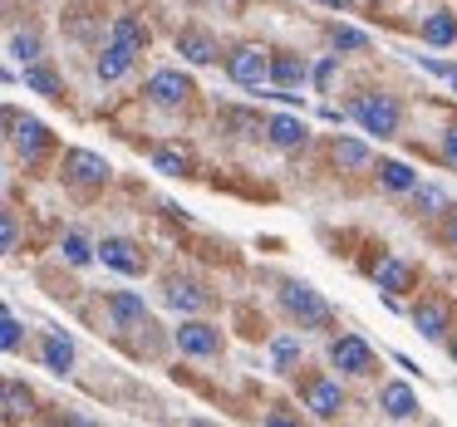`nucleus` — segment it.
<instances>
[{
    "mask_svg": "<svg viewBox=\"0 0 457 427\" xmlns=\"http://www.w3.org/2000/svg\"><path fill=\"white\" fill-rule=\"evenodd\" d=\"M276 300L300 334H329V329H335V309H329V300L320 295L310 280H280Z\"/></svg>",
    "mask_w": 457,
    "mask_h": 427,
    "instance_id": "nucleus-1",
    "label": "nucleus"
},
{
    "mask_svg": "<svg viewBox=\"0 0 457 427\" xmlns=\"http://www.w3.org/2000/svg\"><path fill=\"white\" fill-rule=\"evenodd\" d=\"M345 109H349V119L378 143L398 138V128H403V103H398L394 94H384V89H359Z\"/></svg>",
    "mask_w": 457,
    "mask_h": 427,
    "instance_id": "nucleus-2",
    "label": "nucleus"
},
{
    "mask_svg": "<svg viewBox=\"0 0 457 427\" xmlns=\"http://www.w3.org/2000/svg\"><path fill=\"white\" fill-rule=\"evenodd\" d=\"M270 54L276 50H266V45H231L227 54H221V70H227V79L231 84H241V89H266L270 84Z\"/></svg>",
    "mask_w": 457,
    "mask_h": 427,
    "instance_id": "nucleus-3",
    "label": "nucleus"
},
{
    "mask_svg": "<svg viewBox=\"0 0 457 427\" xmlns=\"http://www.w3.org/2000/svg\"><path fill=\"white\" fill-rule=\"evenodd\" d=\"M60 177H64V187H74V192L89 197V192H104L113 182V168L89 148H64L60 152Z\"/></svg>",
    "mask_w": 457,
    "mask_h": 427,
    "instance_id": "nucleus-4",
    "label": "nucleus"
},
{
    "mask_svg": "<svg viewBox=\"0 0 457 427\" xmlns=\"http://www.w3.org/2000/svg\"><path fill=\"white\" fill-rule=\"evenodd\" d=\"M300 407H305L315 423H339L345 417V388H339V378L329 374H305L300 378Z\"/></svg>",
    "mask_w": 457,
    "mask_h": 427,
    "instance_id": "nucleus-5",
    "label": "nucleus"
},
{
    "mask_svg": "<svg viewBox=\"0 0 457 427\" xmlns=\"http://www.w3.org/2000/svg\"><path fill=\"white\" fill-rule=\"evenodd\" d=\"M192 94H197V84H192V74L178 70V64H168V70H153L148 84H143V99H148L153 109H187Z\"/></svg>",
    "mask_w": 457,
    "mask_h": 427,
    "instance_id": "nucleus-6",
    "label": "nucleus"
},
{
    "mask_svg": "<svg viewBox=\"0 0 457 427\" xmlns=\"http://www.w3.org/2000/svg\"><path fill=\"white\" fill-rule=\"evenodd\" d=\"M172 344H178V354H187V358H217L221 349H227V339H221V329L207 324V319L182 315V324L172 329Z\"/></svg>",
    "mask_w": 457,
    "mask_h": 427,
    "instance_id": "nucleus-7",
    "label": "nucleus"
},
{
    "mask_svg": "<svg viewBox=\"0 0 457 427\" xmlns=\"http://www.w3.org/2000/svg\"><path fill=\"white\" fill-rule=\"evenodd\" d=\"M329 364H335L345 378H369L378 368V358H374V349H369V339L335 334V339H329Z\"/></svg>",
    "mask_w": 457,
    "mask_h": 427,
    "instance_id": "nucleus-8",
    "label": "nucleus"
},
{
    "mask_svg": "<svg viewBox=\"0 0 457 427\" xmlns=\"http://www.w3.org/2000/svg\"><path fill=\"white\" fill-rule=\"evenodd\" d=\"M11 143H15V158H21L25 168H40V162L54 152V133H50V123L25 119V113H21V123L11 128Z\"/></svg>",
    "mask_w": 457,
    "mask_h": 427,
    "instance_id": "nucleus-9",
    "label": "nucleus"
},
{
    "mask_svg": "<svg viewBox=\"0 0 457 427\" xmlns=\"http://www.w3.org/2000/svg\"><path fill=\"white\" fill-rule=\"evenodd\" d=\"M99 260L109 270H119V275H129V280L148 275V250H143L138 241H129V236H104L99 241Z\"/></svg>",
    "mask_w": 457,
    "mask_h": 427,
    "instance_id": "nucleus-10",
    "label": "nucleus"
},
{
    "mask_svg": "<svg viewBox=\"0 0 457 427\" xmlns=\"http://www.w3.org/2000/svg\"><path fill=\"white\" fill-rule=\"evenodd\" d=\"M408 319H413V329L423 339H433V344H447V334H453V305H447V300H437V295L413 300Z\"/></svg>",
    "mask_w": 457,
    "mask_h": 427,
    "instance_id": "nucleus-11",
    "label": "nucleus"
},
{
    "mask_svg": "<svg viewBox=\"0 0 457 427\" xmlns=\"http://www.w3.org/2000/svg\"><path fill=\"white\" fill-rule=\"evenodd\" d=\"M374 285L384 290V295H398L403 300L408 290H418V266L403 256H394V250H384V256L374 260Z\"/></svg>",
    "mask_w": 457,
    "mask_h": 427,
    "instance_id": "nucleus-12",
    "label": "nucleus"
},
{
    "mask_svg": "<svg viewBox=\"0 0 457 427\" xmlns=\"http://www.w3.org/2000/svg\"><path fill=\"white\" fill-rule=\"evenodd\" d=\"M178 54L187 64H197V70H207V64L221 60V40L207 25H187V30H178Z\"/></svg>",
    "mask_w": 457,
    "mask_h": 427,
    "instance_id": "nucleus-13",
    "label": "nucleus"
},
{
    "mask_svg": "<svg viewBox=\"0 0 457 427\" xmlns=\"http://www.w3.org/2000/svg\"><path fill=\"white\" fill-rule=\"evenodd\" d=\"M270 84H280V89H295V94H305L310 84H315V70H310V60H305V54L276 50V54H270Z\"/></svg>",
    "mask_w": 457,
    "mask_h": 427,
    "instance_id": "nucleus-14",
    "label": "nucleus"
},
{
    "mask_svg": "<svg viewBox=\"0 0 457 427\" xmlns=\"http://www.w3.org/2000/svg\"><path fill=\"white\" fill-rule=\"evenodd\" d=\"M162 305L178 309V315H202V309L212 305V295L197 285V280H187V275H168L162 280Z\"/></svg>",
    "mask_w": 457,
    "mask_h": 427,
    "instance_id": "nucleus-15",
    "label": "nucleus"
},
{
    "mask_svg": "<svg viewBox=\"0 0 457 427\" xmlns=\"http://www.w3.org/2000/svg\"><path fill=\"white\" fill-rule=\"evenodd\" d=\"M266 143L280 152H300L310 143V123L300 113H270L266 119Z\"/></svg>",
    "mask_w": 457,
    "mask_h": 427,
    "instance_id": "nucleus-16",
    "label": "nucleus"
},
{
    "mask_svg": "<svg viewBox=\"0 0 457 427\" xmlns=\"http://www.w3.org/2000/svg\"><path fill=\"white\" fill-rule=\"evenodd\" d=\"M104 305H109V315H113V324H119V329H148L153 324L143 295H133V290H109Z\"/></svg>",
    "mask_w": 457,
    "mask_h": 427,
    "instance_id": "nucleus-17",
    "label": "nucleus"
},
{
    "mask_svg": "<svg viewBox=\"0 0 457 427\" xmlns=\"http://www.w3.org/2000/svg\"><path fill=\"white\" fill-rule=\"evenodd\" d=\"M329 162H335V172H369L374 168V152H369V143L335 133V138H329Z\"/></svg>",
    "mask_w": 457,
    "mask_h": 427,
    "instance_id": "nucleus-18",
    "label": "nucleus"
},
{
    "mask_svg": "<svg viewBox=\"0 0 457 427\" xmlns=\"http://www.w3.org/2000/svg\"><path fill=\"white\" fill-rule=\"evenodd\" d=\"M378 407H384V417H394V423H413L418 417V393L408 383H384L378 388Z\"/></svg>",
    "mask_w": 457,
    "mask_h": 427,
    "instance_id": "nucleus-19",
    "label": "nucleus"
},
{
    "mask_svg": "<svg viewBox=\"0 0 457 427\" xmlns=\"http://www.w3.org/2000/svg\"><path fill=\"white\" fill-rule=\"evenodd\" d=\"M221 133L227 138H266V119H261L256 109H237V103H227V109L217 113Z\"/></svg>",
    "mask_w": 457,
    "mask_h": 427,
    "instance_id": "nucleus-20",
    "label": "nucleus"
},
{
    "mask_svg": "<svg viewBox=\"0 0 457 427\" xmlns=\"http://www.w3.org/2000/svg\"><path fill=\"white\" fill-rule=\"evenodd\" d=\"M408 211H413V217H423V221H437V217H447V211H453V201H447V192L437 187V182H418V187L408 192Z\"/></svg>",
    "mask_w": 457,
    "mask_h": 427,
    "instance_id": "nucleus-21",
    "label": "nucleus"
},
{
    "mask_svg": "<svg viewBox=\"0 0 457 427\" xmlns=\"http://www.w3.org/2000/svg\"><path fill=\"white\" fill-rule=\"evenodd\" d=\"M40 364L50 368V374H74V339L64 334V329H50V334L40 339Z\"/></svg>",
    "mask_w": 457,
    "mask_h": 427,
    "instance_id": "nucleus-22",
    "label": "nucleus"
},
{
    "mask_svg": "<svg viewBox=\"0 0 457 427\" xmlns=\"http://www.w3.org/2000/svg\"><path fill=\"white\" fill-rule=\"evenodd\" d=\"M109 40H119L123 50H133V54H143L153 45V30L138 21L133 11H123V15H113V25H109Z\"/></svg>",
    "mask_w": 457,
    "mask_h": 427,
    "instance_id": "nucleus-23",
    "label": "nucleus"
},
{
    "mask_svg": "<svg viewBox=\"0 0 457 427\" xmlns=\"http://www.w3.org/2000/svg\"><path fill=\"white\" fill-rule=\"evenodd\" d=\"M30 413H35V393L21 378H5V383H0V417H5V423H21V417H30Z\"/></svg>",
    "mask_w": 457,
    "mask_h": 427,
    "instance_id": "nucleus-24",
    "label": "nucleus"
},
{
    "mask_svg": "<svg viewBox=\"0 0 457 427\" xmlns=\"http://www.w3.org/2000/svg\"><path fill=\"white\" fill-rule=\"evenodd\" d=\"M133 60H138V54H133V50H123L119 40H109V45H104V50H99V60H94V74H99L104 84H119L123 74L133 70Z\"/></svg>",
    "mask_w": 457,
    "mask_h": 427,
    "instance_id": "nucleus-25",
    "label": "nucleus"
},
{
    "mask_svg": "<svg viewBox=\"0 0 457 427\" xmlns=\"http://www.w3.org/2000/svg\"><path fill=\"white\" fill-rule=\"evenodd\" d=\"M418 35H423V45H433V50L457 45V11H433L423 25H418Z\"/></svg>",
    "mask_w": 457,
    "mask_h": 427,
    "instance_id": "nucleus-26",
    "label": "nucleus"
},
{
    "mask_svg": "<svg viewBox=\"0 0 457 427\" xmlns=\"http://www.w3.org/2000/svg\"><path fill=\"white\" fill-rule=\"evenodd\" d=\"M378 187H384V192H398V197H408V192L418 187V172L408 168V162H398V158H378Z\"/></svg>",
    "mask_w": 457,
    "mask_h": 427,
    "instance_id": "nucleus-27",
    "label": "nucleus"
},
{
    "mask_svg": "<svg viewBox=\"0 0 457 427\" xmlns=\"http://www.w3.org/2000/svg\"><path fill=\"white\" fill-rule=\"evenodd\" d=\"M300 368V334H276L270 339V374L290 378Z\"/></svg>",
    "mask_w": 457,
    "mask_h": 427,
    "instance_id": "nucleus-28",
    "label": "nucleus"
},
{
    "mask_svg": "<svg viewBox=\"0 0 457 427\" xmlns=\"http://www.w3.org/2000/svg\"><path fill=\"white\" fill-rule=\"evenodd\" d=\"M21 79H25V89H30V94H40V99H64L60 74H54L45 60H40V64H25V74H21Z\"/></svg>",
    "mask_w": 457,
    "mask_h": 427,
    "instance_id": "nucleus-29",
    "label": "nucleus"
},
{
    "mask_svg": "<svg viewBox=\"0 0 457 427\" xmlns=\"http://www.w3.org/2000/svg\"><path fill=\"white\" fill-rule=\"evenodd\" d=\"M60 256L70 260V266H94V260H99V246H89V236H84V231H64V241H60Z\"/></svg>",
    "mask_w": 457,
    "mask_h": 427,
    "instance_id": "nucleus-30",
    "label": "nucleus"
},
{
    "mask_svg": "<svg viewBox=\"0 0 457 427\" xmlns=\"http://www.w3.org/2000/svg\"><path fill=\"white\" fill-rule=\"evenodd\" d=\"M153 172H162V177H192V158L182 148H153Z\"/></svg>",
    "mask_w": 457,
    "mask_h": 427,
    "instance_id": "nucleus-31",
    "label": "nucleus"
},
{
    "mask_svg": "<svg viewBox=\"0 0 457 427\" xmlns=\"http://www.w3.org/2000/svg\"><path fill=\"white\" fill-rule=\"evenodd\" d=\"M325 35H329V45H335V54H364L369 45H374L364 30H354V25H329Z\"/></svg>",
    "mask_w": 457,
    "mask_h": 427,
    "instance_id": "nucleus-32",
    "label": "nucleus"
},
{
    "mask_svg": "<svg viewBox=\"0 0 457 427\" xmlns=\"http://www.w3.org/2000/svg\"><path fill=\"white\" fill-rule=\"evenodd\" d=\"M11 54H15L21 64H40V60H45V40H40L35 30H15V35H11Z\"/></svg>",
    "mask_w": 457,
    "mask_h": 427,
    "instance_id": "nucleus-33",
    "label": "nucleus"
},
{
    "mask_svg": "<svg viewBox=\"0 0 457 427\" xmlns=\"http://www.w3.org/2000/svg\"><path fill=\"white\" fill-rule=\"evenodd\" d=\"M21 344H25L21 315H15V309H0V349H5V354H21Z\"/></svg>",
    "mask_w": 457,
    "mask_h": 427,
    "instance_id": "nucleus-34",
    "label": "nucleus"
},
{
    "mask_svg": "<svg viewBox=\"0 0 457 427\" xmlns=\"http://www.w3.org/2000/svg\"><path fill=\"white\" fill-rule=\"evenodd\" d=\"M0 246H5V256L21 250V221H15V211H0Z\"/></svg>",
    "mask_w": 457,
    "mask_h": 427,
    "instance_id": "nucleus-35",
    "label": "nucleus"
},
{
    "mask_svg": "<svg viewBox=\"0 0 457 427\" xmlns=\"http://www.w3.org/2000/svg\"><path fill=\"white\" fill-rule=\"evenodd\" d=\"M335 70H339V54H325V60L315 64V89L329 94V84H335Z\"/></svg>",
    "mask_w": 457,
    "mask_h": 427,
    "instance_id": "nucleus-36",
    "label": "nucleus"
},
{
    "mask_svg": "<svg viewBox=\"0 0 457 427\" xmlns=\"http://www.w3.org/2000/svg\"><path fill=\"white\" fill-rule=\"evenodd\" d=\"M266 427H300V413H290L286 403H276V407L266 413Z\"/></svg>",
    "mask_w": 457,
    "mask_h": 427,
    "instance_id": "nucleus-37",
    "label": "nucleus"
},
{
    "mask_svg": "<svg viewBox=\"0 0 457 427\" xmlns=\"http://www.w3.org/2000/svg\"><path fill=\"white\" fill-rule=\"evenodd\" d=\"M443 162H447V168H457V123L443 133Z\"/></svg>",
    "mask_w": 457,
    "mask_h": 427,
    "instance_id": "nucleus-38",
    "label": "nucleus"
},
{
    "mask_svg": "<svg viewBox=\"0 0 457 427\" xmlns=\"http://www.w3.org/2000/svg\"><path fill=\"white\" fill-rule=\"evenodd\" d=\"M443 241H447V246L457 250V207H453V211H447V217H443Z\"/></svg>",
    "mask_w": 457,
    "mask_h": 427,
    "instance_id": "nucleus-39",
    "label": "nucleus"
},
{
    "mask_svg": "<svg viewBox=\"0 0 457 427\" xmlns=\"http://www.w3.org/2000/svg\"><path fill=\"white\" fill-rule=\"evenodd\" d=\"M315 5H329V11H349L354 0H315Z\"/></svg>",
    "mask_w": 457,
    "mask_h": 427,
    "instance_id": "nucleus-40",
    "label": "nucleus"
},
{
    "mask_svg": "<svg viewBox=\"0 0 457 427\" xmlns=\"http://www.w3.org/2000/svg\"><path fill=\"white\" fill-rule=\"evenodd\" d=\"M447 354H453V364H457V324H453V334H447Z\"/></svg>",
    "mask_w": 457,
    "mask_h": 427,
    "instance_id": "nucleus-41",
    "label": "nucleus"
}]
</instances>
